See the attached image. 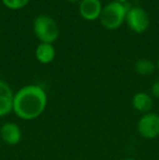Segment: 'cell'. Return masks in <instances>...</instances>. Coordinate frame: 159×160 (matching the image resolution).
I'll return each instance as SVG.
<instances>
[{
	"mask_svg": "<svg viewBox=\"0 0 159 160\" xmlns=\"http://www.w3.org/2000/svg\"><path fill=\"white\" fill-rule=\"evenodd\" d=\"M47 103L46 91L40 85L28 84L14 93L12 112L23 121H33L44 113Z\"/></svg>",
	"mask_w": 159,
	"mask_h": 160,
	"instance_id": "6da1fadb",
	"label": "cell"
},
{
	"mask_svg": "<svg viewBox=\"0 0 159 160\" xmlns=\"http://www.w3.org/2000/svg\"><path fill=\"white\" fill-rule=\"evenodd\" d=\"M33 32L40 42L53 44L59 38L60 28L50 15L39 14L33 21Z\"/></svg>",
	"mask_w": 159,
	"mask_h": 160,
	"instance_id": "7a4b0ae2",
	"label": "cell"
},
{
	"mask_svg": "<svg viewBox=\"0 0 159 160\" xmlns=\"http://www.w3.org/2000/svg\"><path fill=\"white\" fill-rule=\"evenodd\" d=\"M129 7L127 4L111 1L102 7L99 17V22L102 28L107 30H117L125 22V17Z\"/></svg>",
	"mask_w": 159,
	"mask_h": 160,
	"instance_id": "3957f363",
	"label": "cell"
},
{
	"mask_svg": "<svg viewBox=\"0 0 159 160\" xmlns=\"http://www.w3.org/2000/svg\"><path fill=\"white\" fill-rule=\"evenodd\" d=\"M125 23L127 28L135 34H143L148 30L151 19L146 11L141 7H131L127 9Z\"/></svg>",
	"mask_w": 159,
	"mask_h": 160,
	"instance_id": "277c9868",
	"label": "cell"
},
{
	"mask_svg": "<svg viewBox=\"0 0 159 160\" xmlns=\"http://www.w3.org/2000/svg\"><path fill=\"white\" fill-rule=\"evenodd\" d=\"M137 133L145 139H155L159 136V113L147 112L138 119Z\"/></svg>",
	"mask_w": 159,
	"mask_h": 160,
	"instance_id": "5b68a950",
	"label": "cell"
},
{
	"mask_svg": "<svg viewBox=\"0 0 159 160\" xmlns=\"http://www.w3.org/2000/svg\"><path fill=\"white\" fill-rule=\"evenodd\" d=\"M102 7L100 0H81L79 2V13L85 21H96L99 20Z\"/></svg>",
	"mask_w": 159,
	"mask_h": 160,
	"instance_id": "8992f818",
	"label": "cell"
},
{
	"mask_svg": "<svg viewBox=\"0 0 159 160\" xmlns=\"http://www.w3.org/2000/svg\"><path fill=\"white\" fill-rule=\"evenodd\" d=\"M0 138L9 146H15L22 139V130L15 122H6L0 127Z\"/></svg>",
	"mask_w": 159,
	"mask_h": 160,
	"instance_id": "52a82bcc",
	"label": "cell"
},
{
	"mask_svg": "<svg viewBox=\"0 0 159 160\" xmlns=\"http://www.w3.org/2000/svg\"><path fill=\"white\" fill-rule=\"evenodd\" d=\"M14 92L6 81L0 78V117L10 114L13 110Z\"/></svg>",
	"mask_w": 159,
	"mask_h": 160,
	"instance_id": "ba28073f",
	"label": "cell"
},
{
	"mask_svg": "<svg viewBox=\"0 0 159 160\" xmlns=\"http://www.w3.org/2000/svg\"><path fill=\"white\" fill-rule=\"evenodd\" d=\"M132 107L142 114L151 112L154 107L153 97L146 92H137L132 97Z\"/></svg>",
	"mask_w": 159,
	"mask_h": 160,
	"instance_id": "9c48e42d",
	"label": "cell"
},
{
	"mask_svg": "<svg viewBox=\"0 0 159 160\" xmlns=\"http://www.w3.org/2000/svg\"><path fill=\"white\" fill-rule=\"evenodd\" d=\"M56 57V48L53 44L39 42L35 49V58L42 64H49Z\"/></svg>",
	"mask_w": 159,
	"mask_h": 160,
	"instance_id": "30bf717a",
	"label": "cell"
},
{
	"mask_svg": "<svg viewBox=\"0 0 159 160\" xmlns=\"http://www.w3.org/2000/svg\"><path fill=\"white\" fill-rule=\"evenodd\" d=\"M134 70L138 75L142 76H148L155 72L156 70V65L152 60L148 59H138L135 62L134 65Z\"/></svg>",
	"mask_w": 159,
	"mask_h": 160,
	"instance_id": "8fae6325",
	"label": "cell"
},
{
	"mask_svg": "<svg viewBox=\"0 0 159 160\" xmlns=\"http://www.w3.org/2000/svg\"><path fill=\"white\" fill-rule=\"evenodd\" d=\"M1 2L9 10L17 11L25 8L30 2V0H1Z\"/></svg>",
	"mask_w": 159,
	"mask_h": 160,
	"instance_id": "7c38bea8",
	"label": "cell"
},
{
	"mask_svg": "<svg viewBox=\"0 0 159 160\" xmlns=\"http://www.w3.org/2000/svg\"><path fill=\"white\" fill-rule=\"evenodd\" d=\"M151 95H152V97L159 98V81H155V82L152 84Z\"/></svg>",
	"mask_w": 159,
	"mask_h": 160,
	"instance_id": "4fadbf2b",
	"label": "cell"
},
{
	"mask_svg": "<svg viewBox=\"0 0 159 160\" xmlns=\"http://www.w3.org/2000/svg\"><path fill=\"white\" fill-rule=\"evenodd\" d=\"M112 1H115V2H118V3L127 4V2L129 1V0H112Z\"/></svg>",
	"mask_w": 159,
	"mask_h": 160,
	"instance_id": "5bb4252c",
	"label": "cell"
},
{
	"mask_svg": "<svg viewBox=\"0 0 159 160\" xmlns=\"http://www.w3.org/2000/svg\"><path fill=\"white\" fill-rule=\"evenodd\" d=\"M67 1H69V2H72V3H75V2H80L81 0H67Z\"/></svg>",
	"mask_w": 159,
	"mask_h": 160,
	"instance_id": "9a60e30c",
	"label": "cell"
},
{
	"mask_svg": "<svg viewBox=\"0 0 159 160\" xmlns=\"http://www.w3.org/2000/svg\"><path fill=\"white\" fill-rule=\"evenodd\" d=\"M122 160H137V159H135V158H124Z\"/></svg>",
	"mask_w": 159,
	"mask_h": 160,
	"instance_id": "2e32d148",
	"label": "cell"
},
{
	"mask_svg": "<svg viewBox=\"0 0 159 160\" xmlns=\"http://www.w3.org/2000/svg\"><path fill=\"white\" fill-rule=\"evenodd\" d=\"M157 68L159 69V58H158V60H157Z\"/></svg>",
	"mask_w": 159,
	"mask_h": 160,
	"instance_id": "e0dca14e",
	"label": "cell"
}]
</instances>
